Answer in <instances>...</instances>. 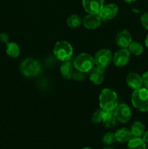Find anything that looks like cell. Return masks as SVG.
<instances>
[{
  "instance_id": "obj_27",
  "label": "cell",
  "mask_w": 148,
  "mask_h": 149,
  "mask_svg": "<svg viewBox=\"0 0 148 149\" xmlns=\"http://www.w3.org/2000/svg\"><path fill=\"white\" fill-rule=\"evenodd\" d=\"M142 81H143V84L145 85V87L148 90V71L144 73L142 75Z\"/></svg>"
},
{
  "instance_id": "obj_8",
  "label": "cell",
  "mask_w": 148,
  "mask_h": 149,
  "mask_svg": "<svg viewBox=\"0 0 148 149\" xmlns=\"http://www.w3.org/2000/svg\"><path fill=\"white\" fill-rule=\"evenodd\" d=\"M131 53L127 48H120L113 55V62L116 66L123 67L130 61Z\"/></svg>"
},
{
  "instance_id": "obj_10",
  "label": "cell",
  "mask_w": 148,
  "mask_h": 149,
  "mask_svg": "<svg viewBox=\"0 0 148 149\" xmlns=\"http://www.w3.org/2000/svg\"><path fill=\"white\" fill-rule=\"evenodd\" d=\"M118 13V7L115 4H108L104 5L103 8L99 13V16L102 20H111L117 15Z\"/></svg>"
},
{
  "instance_id": "obj_32",
  "label": "cell",
  "mask_w": 148,
  "mask_h": 149,
  "mask_svg": "<svg viewBox=\"0 0 148 149\" xmlns=\"http://www.w3.org/2000/svg\"><path fill=\"white\" fill-rule=\"evenodd\" d=\"M103 149H115L113 148V147H110V146H107V147H105V148H104Z\"/></svg>"
},
{
  "instance_id": "obj_4",
  "label": "cell",
  "mask_w": 148,
  "mask_h": 149,
  "mask_svg": "<svg viewBox=\"0 0 148 149\" xmlns=\"http://www.w3.org/2000/svg\"><path fill=\"white\" fill-rule=\"evenodd\" d=\"M94 57L88 53H81L75 57L73 66L77 71L83 73H89L94 66Z\"/></svg>"
},
{
  "instance_id": "obj_5",
  "label": "cell",
  "mask_w": 148,
  "mask_h": 149,
  "mask_svg": "<svg viewBox=\"0 0 148 149\" xmlns=\"http://www.w3.org/2000/svg\"><path fill=\"white\" fill-rule=\"evenodd\" d=\"M41 69L40 63L34 58H26L20 64V71L27 77H36L41 72Z\"/></svg>"
},
{
  "instance_id": "obj_24",
  "label": "cell",
  "mask_w": 148,
  "mask_h": 149,
  "mask_svg": "<svg viewBox=\"0 0 148 149\" xmlns=\"http://www.w3.org/2000/svg\"><path fill=\"white\" fill-rule=\"evenodd\" d=\"M102 111H103V110L100 109V110L96 111L93 113L92 117H91V121H92L93 123H94V124L101 123Z\"/></svg>"
},
{
  "instance_id": "obj_9",
  "label": "cell",
  "mask_w": 148,
  "mask_h": 149,
  "mask_svg": "<svg viewBox=\"0 0 148 149\" xmlns=\"http://www.w3.org/2000/svg\"><path fill=\"white\" fill-rule=\"evenodd\" d=\"M82 4L89 14L99 15L104 7V0H82Z\"/></svg>"
},
{
  "instance_id": "obj_1",
  "label": "cell",
  "mask_w": 148,
  "mask_h": 149,
  "mask_svg": "<svg viewBox=\"0 0 148 149\" xmlns=\"http://www.w3.org/2000/svg\"><path fill=\"white\" fill-rule=\"evenodd\" d=\"M99 103L100 109L105 111H113L118 105L117 94L111 89H103L99 97Z\"/></svg>"
},
{
  "instance_id": "obj_6",
  "label": "cell",
  "mask_w": 148,
  "mask_h": 149,
  "mask_svg": "<svg viewBox=\"0 0 148 149\" xmlns=\"http://www.w3.org/2000/svg\"><path fill=\"white\" fill-rule=\"evenodd\" d=\"M94 61L96 66L104 69L113 61V54L108 49H100L94 55Z\"/></svg>"
},
{
  "instance_id": "obj_31",
  "label": "cell",
  "mask_w": 148,
  "mask_h": 149,
  "mask_svg": "<svg viewBox=\"0 0 148 149\" xmlns=\"http://www.w3.org/2000/svg\"><path fill=\"white\" fill-rule=\"evenodd\" d=\"M125 1H126V3H128V4H131V3H133L134 2V1H136V0H124Z\"/></svg>"
},
{
  "instance_id": "obj_18",
  "label": "cell",
  "mask_w": 148,
  "mask_h": 149,
  "mask_svg": "<svg viewBox=\"0 0 148 149\" xmlns=\"http://www.w3.org/2000/svg\"><path fill=\"white\" fill-rule=\"evenodd\" d=\"M130 130L133 137L141 138L145 131V125L140 121H135L131 125Z\"/></svg>"
},
{
  "instance_id": "obj_33",
  "label": "cell",
  "mask_w": 148,
  "mask_h": 149,
  "mask_svg": "<svg viewBox=\"0 0 148 149\" xmlns=\"http://www.w3.org/2000/svg\"><path fill=\"white\" fill-rule=\"evenodd\" d=\"M81 149H92V148H89V147H85V148H81Z\"/></svg>"
},
{
  "instance_id": "obj_3",
  "label": "cell",
  "mask_w": 148,
  "mask_h": 149,
  "mask_svg": "<svg viewBox=\"0 0 148 149\" xmlns=\"http://www.w3.org/2000/svg\"><path fill=\"white\" fill-rule=\"evenodd\" d=\"M53 52L55 56L59 61L65 62L69 61L72 58L73 49L72 45L69 42L66 41H59L55 43Z\"/></svg>"
},
{
  "instance_id": "obj_19",
  "label": "cell",
  "mask_w": 148,
  "mask_h": 149,
  "mask_svg": "<svg viewBox=\"0 0 148 149\" xmlns=\"http://www.w3.org/2000/svg\"><path fill=\"white\" fill-rule=\"evenodd\" d=\"M127 149H147L146 143L139 137H133L127 143Z\"/></svg>"
},
{
  "instance_id": "obj_29",
  "label": "cell",
  "mask_w": 148,
  "mask_h": 149,
  "mask_svg": "<svg viewBox=\"0 0 148 149\" xmlns=\"http://www.w3.org/2000/svg\"><path fill=\"white\" fill-rule=\"evenodd\" d=\"M141 138L146 143H148V130L145 131V132H144V134Z\"/></svg>"
},
{
  "instance_id": "obj_20",
  "label": "cell",
  "mask_w": 148,
  "mask_h": 149,
  "mask_svg": "<svg viewBox=\"0 0 148 149\" xmlns=\"http://www.w3.org/2000/svg\"><path fill=\"white\" fill-rule=\"evenodd\" d=\"M6 53L10 57L13 58H16L20 55V48L19 45L16 42H8L7 43V48H6Z\"/></svg>"
},
{
  "instance_id": "obj_25",
  "label": "cell",
  "mask_w": 148,
  "mask_h": 149,
  "mask_svg": "<svg viewBox=\"0 0 148 149\" xmlns=\"http://www.w3.org/2000/svg\"><path fill=\"white\" fill-rule=\"evenodd\" d=\"M73 78L76 81H83V80L85 79L86 78V75H85V73H83L79 71H74V74L73 75Z\"/></svg>"
},
{
  "instance_id": "obj_30",
  "label": "cell",
  "mask_w": 148,
  "mask_h": 149,
  "mask_svg": "<svg viewBox=\"0 0 148 149\" xmlns=\"http://www.w3.org/2000/svg\"><path fill=\"white\" fill-rule=\"evenodd\" d=\"M145 46H146L147 49H148V34L146 36V39H145Z\"/></svg>"
},
{
  "instance_id": "obj_2",
  "label": "cell",
  "mask_w": 148,
  "mask_h": 149,
  "mask_svg": "<svg viewBox=\"0 0 148 149\" xmlns=\"http://www.w3.org/2000/svg\"><path fill=\"white\" fill-rule=\"evenodd\" d=\"M133 107L142 112L148 111V90L145 87L135 90L131 95Z\"/></svg>"
},
{
  "instance_id": "obj_28",
  "label": "cell",
  "mask_w": 148,
  "mask_h": 149,
  "mask_svg": "<svg viewBox=\"0 0 148 149\" xmlns=\"http://www.w3.org/2000/svg\"><path fill=\"white\" fill-rule=\"evenodd\" d=\"M8 39H9V36L7 33H0V40H1V42L7 44V42H8Z\"/></svg>"
},
{
  "instance_id": "obj_16",
  "label": "cell",
  "mask_w": 148,
  "mask_h": 149,
  "mask_svg": "<svg viewBox=\"0 0 148 149\" xmlns=\"http://www.w3.org/2000/svg\"><path fill=\"white\" fill-rule=\"evenodd\" d=\"M116 119L113 111H103L102 115L101 123L103 124L105 127L112 128L116 125Z\"/></svg>"
},
{
  "instance_id": "obj_14",
  "label": "cell",
  "mask_w": 148,
  "mask_h": 149,
  "mask_svg": "<svg viewBox=\"0 0 148 149\" xmlns=\"http://www.w3.org/2000/svg\"><path fill=\"white\" fill-rule=\"evenodd\" d=\"M89 80L95 85H100L104 81V71L103 68L95 67L89 72Z\"/></svg>"
},
{
  "instance_id": "obj_23",
  "label": "cell",
  "mask_w": 148,
  "mask_h": 149,
  "mask_svg": "<svg viewBox=\"0 0 148 149\" xmlns=\"http://www.w3.org/2000/svg\"><path fill=\"white\" fill-rule=\"evenodd\" d=\"M102 141L103 143L105 144L106 146H108L113 145L116 141L115 133L109 132L104 134L102 136Z\"/></svg>"
},
{
  "instance_id": "obj_12",
  "label": "cell",
  "mask_w": 148,
  "mask_h": 149,
  "mask_svg": "<svg viewBox=\"0 0 148 149\" xmlns=\"http://www.w3.org/2000/svg\"><path fill=\"white\" fill-rule=\"evenodd\" d=\"M102 19L99 16V15L88 14L84 17L82 23L84 27L89 30H94L99 28L101 25Z\"/></svg>"
},
{
  "instance_id": "obj_17",
  "label": "cell",
  "mask_w": 148,
  "mask_h": 149,
  "mask_svg": "<svg viewBox=\"0 0 148 149\" xmlns=\"http://www.w3.org/2000/svg\"><path fill=\"white\" fill-rule=\"evenodd\" d=\"M59 71H60L61 75H62V77L64 79H71L73 78V75L74 74L73 64L69 62V61H65L61 65Z\"/></svg>"
},
{
  "instance_id": "obj_15",
  "label": "cell",
  "mask_w": 148,
  "mask_h": 149,
  "mask_svg": "<svg viewBox=\"0 0 148 149\" xmlns=\"http://www.w3.org/2000/svg\"><path fill=\"white\" fill-rule=\"evenodd\" d=\"M115 136L116 141L120 143H128L133 138L130 129L126 127H122L116 130V132H115Z\"/></svg>"
},
{
  "instance_id": "obj_11",
  "label": "cell",
  "mask_w": 148,
  "mask_h": 149,
  "mask_svg": "<svg viewBox=\"0 0 148 149\" xmlns=\"http://www.w3.org/2000/svg\"><path fill=\"white\" fill-rule=\"evenodd\" d=\"M115 43L120 48H128L132 42V36L128 30H121L115 36Z\"/></svg>"
},
{
  "instance_id": "obj_7",
  "label": "cell",
  "mask_w": 148,
  "mask_h": 149,
  "mask_svg": "<svg viewBox=\"0 0 148 149\" xmlns=\"http://www.w3.org/2000/svg\"><path fill=\"white\" fill-rule=\"evenodd\" d=\"M115 119L121 123H127L131 118V110L128 105L125 103L118 104L113 111Z\"/></svg>"
},
{
  "instance_id": "obj_34",
  "label": "cell",
  "mask_w": 148,
  "mask_h": 149,
  "mask_svg": "<svg viewBox=\"0 0 148 149\" xmlns=\"http://www.w3.org/2000/svg\"><path fill=\"white\" fill-rule=\"evenodd\" d=\"M147 149H148V148H147Z\"/></svg>"
},
{
  "instance_id": "obj_21",
  "label": "cell",
  "mask_w": 148,
  "mask_h": 149,
  "mask_svg": "<svg viewBox=\"0 0 148 149\" xmlns=\"http://www.w3.org/2000/svg\"><path fill=\"white\" fill-rule=\"evenodd\" d=\"M129 51L133 55L139 56L142 55L144 52V47L141 43L138 42H131L129 46Z\"/></svg>"
},
{
  "instance_id": "obj_13",
  "label": "cell",
  "mask_w": 148,
  "mask_h": 149,
  "mask_svg": "<svg viewBox=\"0 0 148 149\" xmlns=\"http://www.w3.org/2000/svg\"><path fill=\"white\" fill-rule=\"evenodd\" d=\"M126 81L127 85L134 90L141 88L143 85L142 76L136 72L129 73L126 77Z\"/></svg>"
},
{
  "instance_id": "obj_22",
  "label": "cell",
  "mask_w": 148,
  "mask_h": 149,
  "mask_svg": "<svg viewBox=\"0 0 148 149\" xmlns=\"http://www.w3.org/2000/svg\"><path fill=\"white\" fill-rule=\"evenodd\" d=\"M81 23H82V20L78 15L73 14L67 19V25L72 29L78 28L81 24Z\"/></svg>"
},
{
  "instance_id": "obj_26",
  "label": "cell",
  "mask_w": 148,
  "mask_h": 149,
  "mask_svg": "<svg viewBox=\"0 0 148 149\" xmlns=\"http://www.w3.org/2000/svg\"><path fill=\"white\" fill-rule=\"evenodd\" d=\"M141 23L145 29L148 30V13H145L141 16Z\"/></svg>"
}]
</instances>
